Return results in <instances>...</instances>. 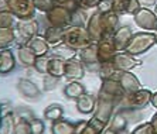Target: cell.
Returning a JSON list of instances; mask_svg holds the SVG:
<instances>
[{
  "instance_id": "1",
  "label": "cell",
  "mask_w": 157,
  "mask_h": 134,
  "mask_svg": "<svg viewBox=\"0 0 157 134\" xmlns=\"http://www.w3.org/2000/svg\"><path fill=\"white\" fill-rule=\"evenodd\" d=\"M62 43H65L67 45H70L74 50L81 51L82 48L88 47L94 41H92L91 35H89L85 25L71 24L64 28V40H62Z\"/></svg>"
},
{
  "instance_id": "2",
  "label": "cell",
  "mask_w": 157,
  "mask_h": 134,
  "mask_svg": "<svg viewBox=\"0 0 157 134\" xmlns=\"http://www.w3.org/2000/svg\"><path fill=\"white\" fill-rule=\"evenodd\" d=\"M153 45H156V33H153V31H140V33L133 34L130 43L126 48V52L135 55V57H139V55L147 52Z\"/></svg>"
},
{
  "instance_id": "3",
  "label": "cell",
  "mask_w": 157,
  "mask_h": 134,
  "mask_svg": "<svg viewBox=\"0 0 157 134\" xmlns=\"http://www.w3.org/2000/svg\"><path fill=\"white\" fill-rule=\"evenodd\" d=\"M151 96H153L151 91L140 87L137 91L126 92L124 96L122 98L119 106H122V109H130V110L142 109V107H146L149 103H151Z\"/></svg>"
},
{
  "instance_id": "4",
  "label": "cell",
  "mask_w": 157,
  "mask_h": 134,
  "mask_svg": "<svg viewBox=\"0 0 157 134\" xmlns=\"http://www.w3.org/2000/svg\"><path fill=\"white\" fill-rule=\"evenodd\" d=\"M16 31V43L18 47L27 45L31 38L38 34V21L36 18H27V20H18L14 27Z\"/></svg>"
},
{
  "instance_id": "5",
  "label": "cell",
  "mask_w": 157,
  "mask_h": 134,
  "mask_svg": "<svg viewBox=\"0 0 157 134\" xmlns=\"http://www.w3.org/2000/svg\"><path fill=\"white\" fill-rule=\"evenodd\" d=\"M124 93L126 92L117 79H103L98 96H102V98L115 102L116 105H121V100L124 96Z\"/></svg>"
},
{
  "instance_id": "6",
  "label": "cell",
  "mask_w": 157,
  "mask_h": 134,
  "mask_svg": "<svg viewBox=\"0 0 157 134\" xmlns=\"http://www.w3.org/2000/svg\"><path fill=\"white\" fill-rule=\"evenodd\" d=\"M9 10L17 17V20L34 18L36 14V4L34 0H7Z\"/></svg>"
},
{
  "instance_id": "7",
  "label": "cell",
  "mask_w": 157,
  "mask_h": 134,
  "mask_svg": "<svg viewBox=\"0 0 157 134\" xmlns=\"http://www.w3.org/2000/svg\"><path fill=\"white\" fill-rule=\"evenodd\" d=\"M78 57H79V61L84 64L85 69H88L89 72H99L101 62L98 59V45H96V43H92L88 47L82 48L78 52Z\"/></svg>"
},
{
  "instance_id": "8",
  "label": "cell",
  "mask_w": 157,
  "mask_h": 134,
  "mask_svg": "<svg viewBox=\"0 0 157 134\" xmlns=\"http://www.w3.org/2000/svg\"><path fill=\"white\" fill-rule=\"evenodd\" d=\"M116 103L106 98H102V96H98L96 98V109L94 112V119H96L98 121H101L102 124L108 126L110 121V119L113 117V112L115 107H116Z\"/></svg>"
},
{
  "instance_id": "9",
  "label": "cell",
  "mask_w": 157,
  "mask_h": 134,
  "mask_svg": "<svg viewBox=\"0 0 157 134\" xmlns=\"http://www.w3.org/2000/svg\"><path fill=\"white\" fill-rule=\"evenodd\" d=\"M71 13H72V11L65 7L54 6L48 13H45V18H47V21L50 23V25L65 28V27L71 25Z\"/></svg>"
},
{
  "instance_id": "10",
  "label": "cell",
  "mask_w": 157,
  "mask_h": 134,
  "mask_svg": "<svg viewBox=\"0 0 157 134\" xmlns=\"http://www.w3.org/2000/svg\"><path fill=\"white\" fill-rule=\"evenodd\" d=\"M85 27H86L88 33H89V35H91L94 43H98V41L106 38L105 27H103V20H102V13H99L98 10H96L95 13H92L91 17L88 18V23Z\"/></svg>"
},
{
  "instance_id": "11",
  "label": "cell",
  "mask_w": 157,
  "mask_h": 134,
  "mask_svg": "<svg viewBox=\"0 0 157 134\" xmlns=\"http://www.w3.org/2000/svg\"><path fill=\"white\" fill-rule=\"evenodd\" d=\"M135 23L144 31H156L157 28V16L149 7H142L135 16Z\"/></svg>"
},
{
  "instance_id": "12",
  "label": "cell",
  "mask_w": 157,
  "mask_h": 134,
  "mask_svg": "<svg viewBox=\"0 0 157 134\" xmlns=\"http://www.w3.org/2000/svg\"><path fill=\"white\" fill-rule=\"evenodd\" d=\"M96 45H98V59L101 64L113 61V58L119 52L116 48V44L113 41V37H106L103 40L98 41Z\"/></svg>"
},
{
  "instance_id": "13",
  "label": "cell",
  "mask_w": 157,
  "mask_h": 134,
  "mask_svg": "<svg viewBox=\"0 0 157 134\" xmlns=\"http://www.w3.org/2000/svg\"><path fill=\"white\" fill-rule=\"evenodd\" d=\"M113 65L116 66L117 71H132L136 66L142 65V61L126 51H119L113 58Z\"/></svg>"
},
{
  "instance_id": "14",
  "label": "cell",
  "mask_w": 157,
  "mask_h": 134,
  "mask_svg": "<svg viewBox=\"0 0 157 134\" xmlns=\"http://www.w3.org/2000/svg\"><path fill=\"white\" fill-rule=\"evenodd\" d=\"M116 79L121 82L124 92H133V91H137V89L142 87V84H140L139 78H137L135 73H132L130 71H119Z\"/></svg>"
},
{
  "instance_id": "15",
  "label": "cell",
  "mask_w": 157,
  "mask_h": 134,
  "mask_svg": "<svg viewBox=\"0 0 157 134\" xmlns=\"http://www.w3.org/2000/svg\"><path fill=\"white\" fill-rule=\"evenodd\" d=\"M17 91L20 92V95H21V96H24L26 99H30V100L38 99L41 96L40 87L37 86L34 82H31L30 79H18V82H17Z\"/></svg>"
},
{
  "instance_id": "16",
  "label": "cell",
  "mask_w": 157,
  "mask_h": 134,
  "mask_svg": "<svg viewBox=\"0 0 157 134\" xmlns=\"http://www.w3.org/2000/svg\"><path fill=\"white\" fill-rule=\"evenodd\" d=\"M85 75V66L79 59H70L65 62V78L68 80H79Z\"/></svg>"
},
{
  "instance_id": "17",
  "label": "cell",
  "mask_w": 157,
  "mask_h": 134,
  "mask_svg": "<svg viewBox=\"0 0 157 134\" xmlns=\"http://www.w3.org/2000/svg\"><path fill=\"white\" fill-rule=\"evenodd\" d=\"M133 34L135 33H133V30H132L130 25H122V27L117 28V31L113 35V41H115V44H116L117 51H126Z\"/></svg>"
},
{
  "instance_id": "18",
  "label": "cell",
  "mask_w": 157,
  "mask_h": 134,
  "mask_svg": "<svg viewBox=\"0 0 157 134\" xmlns=\"http://www.w3.org/2000/svg\"><path fill=\"white\" fill-rule=\"evenodd\" d=\"M16 66V58L14 54L10 48H2L0 52V72L2 75L10 73Z\"/></svg>"
},
{
  "instance_id": "19",
  "label": "cell",
  "mask_w": 157,
  "mask_h": 134,
  "mask_svg": "<svg viewBox=\"0 0 157 134\" xmlns=\"http://www.w3.org/2000/svg\"><path fill=\"white\" fill-rule=\"evenodd\" d=\"M96 109V98L89 93H84L77 99V110L82 114H91Z\"/></svg>"
},
{
  "instance_id": "20",
  "label": "cell",
  "mask_w": 157,
  "mask_h": 134,
  "mask_svg": "<svg viewBox=\"0 0 157 134\" xmlns=\"http://www.w3.org/2000/svg\"><path fill=\"white\" fill-rule=\"evenodd\" d=\"M102 20H103L106 37H113L115 33L117 31V28H119V14L115 13V11L102 13Z\"/></svg>"
},
{
  "instance_id": "21",
  "label": "cell",
  "mask_w": 157,
  "mask_h": 134,
  "mask_svg": "<svg viewBox=\"0 0 157 134\" xmlns=\"http://www.w3.org/2000/svg\"><path fill=\"white\" fill-rule=\"evenodd\" d=\"M17 58H18V62L23 66L30 68V66H34L38 57L34 54V51L29 45H21V47L17 48Z\"/></svg>"
},
{
  "instance_id": "22",
  "label": "cell",
  "mask_w": 157,
  "mask_h": 134,
  "mask_svg": "<svg viewBox=\"0 0 157 134\" xmlns=\"http://www.w3.org/2000/svg\"><path fill=\"white\" fill-rule=\"evenodd\" d=\"M51 134H77V126L70 120H57V121H52Z\"/></svg>"
},
{
  "instance_id": "23",
  "label": "cell",
  "mask_w": 157,
  "mask_h": 134,
  "mask_svg": "<svg viewBox=\"0 0 157 134\" xmlns=\"http://www.w3.org/2000/svg\"><path fill=\"white\" fill-rule=\"evenodd\" d=\"M14 113L10 110H6V106H3L2 112V126H0V134H14Z\"/></svg>"
},
{
  "instance_id": "24",
  "label": "cell",
  "mask_w": 157,
  "mask_h": 134,
  "mask_svg": "<svg viewBox=\"0 0 157 134\" xmlns=\"http://www.w3.org/2000/svg\"><path fill=\"white\" fill-rule=\"evenodd\" d=\"M27 45L34 51V54L37 57H44V55H47L50 52V44L44 37H34L27 43Z\"/></svg>"
},
{
  "instance_id": "25",
  "label": "cell",
  "mask_w": 157,
  "mask_h": 134,
  "mask_svg": "<svg viewBox=\"0 0 157 134\" xmlns=\"http://www.w3.org/2000/svg\"><path fill=\"white\" fill-rule=\"evenodd\" d=\"M78 52H79V51L71 48L70 45H67L65 43L57 44V45H54V47H52V55H55V57H59V58L65 59V61L74 59L75 57H77Z\"/></svg>"
},
{
  "instance_id": "26",
  "label": "cell",
  "mask_w": 157,
  "mask_h": 134,
  "mask_svg": "<svg viewBox=\"0 0 157 134\" xmlns=\"http://www.w3.org/2000/svg\"><path fill=\"white\" fill-rule=\"evenodd\" d=\"M65 59L51 55V59L48 64V73L52 76H57V78H62L65 75Z\"/></svg>"
},
{
  "instance_id": "27",
  "label": "cell",
  "mask_w": 157,
  "mask_h": 134,
  "mask_svg": "<svg viewBox=\"0 0 157 134\" xmlns=\"http://www.w3.org/2000/svg\"><path fill=\"white\" fill-rule=\"evenodd\" d=\"M44 38L48 41L50 45H57V44H61L64 40V28L62 27H55V25H50L45 33H44Z\"/></svg>"
},
{
  "instance_id": "28",
  "label": "cell",
  "mask_w": 157,
  "mask_h": 134,
  "mask_svg": "<svg viewBox=\"0 0 157 134\" xmlns=\"http://www.w3.org/2000/svg\"><path fill=\"white\" fill-rule=\"evenodd\" d=\"M84 93H85V86L78 80H71L70 84L64 87V96L68 99H75L77 100Z\"/></svg>"
},
{
  "instance_id": "29",
  "label": "cell",
  "mask_w": 157,
  "mask_h": 134,
  "mask_svg": "<svg viewBox=\"0 0 157 134\" xmlns=\"http://www.w3.org/2000/svg\"><path fill=\"white\" fill-rule=\"evenodd\" d=\"M99 76L101 79H116L117 73L119 71L116 69V66L113 65V61H109V62H103L101 64V69H99Z\"/></svg>"
},
{
  "instance_id": "30",
  "label": "cell",
  "mask_w": 157,
  "mask_h": 134,
  "mask_svg": "<svg viewBox=\"0 0 157 134\" xmlns=\"http://www.w3.org/2000/svg\"><path fill=\"white\" fill-rule=\"evenodd\" d=\"M128 123H129L128 117L124 116L123 112L121 110V112H117L116 114H113L112 121H110V127H112V128H115V130H116L119 134H122V133H124V131H126Z\"/></svg>"
},
{
  "instance_id": "31",
  "label": "cell",
  "mask_w": 157,
  "mask_h": 134,
  "mask_svg": "<svg viewBox=\"0 0 157 134\" xmlns=\"http://www.w3.org/2000/svg\"><path fill=\"white\" fill-rule=\"evenodd\" d=\"M64 116V109H62L59 105L57 103H52L44 110V117L50 121H57V120H61Z\"/></svg>"
},
{
  "instance_id": "32",
  "label": "cell",
  "mask_w": 157,
  "mask_h": 134,
  "mask_svg": "<svg viewBox=\"0 0 157 134\" xmlns=\"http://www.w3.org/2000/svg\"><path fill=\"white\" fill-rule=\"evenodd\" d=\"M16 43L14 28H0V48H9Z\"/></svg>"
},
{
  "instance_id": "33",
  "label": "cell",
  "mask_w": 157,
  "mask_h": 134,
  "mask_svg": "<svg viewBox=\"0 0 157 134\" xmlns=\"http://www.w3.org/2000/svg\"><path fill=\"white\" fill-rule=\"evenodd\" d=\"M16 18L10 10H0V28H14Z\"/></svg>"
},
{
  "instance_id": "34",
  "label": "cell",
  "mask_w": 157,
  "mask_h": 134,
  "mask_svg": "<svg viewBox=\"0 0 157 134\" xmlns=\"http://www.w3.org/2000/svg\"><path fill=\"white\" fill-rule=\"evenodd\" d=\"M86 9L84 7H78L71 13V24L72 25H86L88 18H86Z\"/></svg>"
},
{
  "instance_id": "35",
  "label": "cell",
  "mask_w": 157,
  "mask_h": 134,
  "mask_svg": "<svg viewBox=\"0 0 157 134\" xmlns=\"http://www.w3.org/2000/svg\"><path fill=\"white\" fill-rule=\"evenodd\" d=\"M14 134H33L31 131V124L30 120L27 119H18V121H16V127H14Z\"/></svg>"
},
{
  "instance_id": "36",
  "label": "cell",
  "mask_w": 157,
  "mask_h": 134,
  "mask_svg": "<svg viewBox=\"0 0 157 134\" xmlns=\"http://www.w3.org/2000/svg\"><path fill=\"white\" fill-rule=\"evenodd\" d=\"M50 59H51V57H48V55L38 57L33 68L36 69L38 73H44V75H45V73H48V64H50Z\"/></svg>"
},
{
  "instance_id": "37",
  "label": "cell",
  "mask_w": 157,
  "mask_h": 134,
  "mask_svg": "<svg viewBox=\"0 0 157 134\" xmlns=\"http://www.w3.org/2000/svg\"><path fill=\"white\" fill-rule=\"evenodd\" d=\"M58 82H59V78L52 76V75H50V73H45V75H44V79H43V91L44 92L52 91L54 87H57Z\"/></svg>"
},
{
  "instance_id": "38",
  "label": "cell",
  "mask_w": 157,
  "mask_h": 134,
  "mask_svg": "<svg viewBox=\"0 0 157 134\" xmlns=\"http://www.w3.org/2000/svg\"><path fill=\"white\" fill-rule=\"evenodd\" d=\"M34 4H36L37 10L43 11V13H48L55 6L54 0H34Z\"/></svg>"
},
{
  "instance_id": "39",
  "label": "cell",
  "mask_w": 157,
  "mask_h": 134,
  "mask_svg": "<svg viewBox=\"0 0 157 134\" xmlns=\"http://www.w3.org/2000/svg\"><path fill=\"white\" fill-rule=\"evenodd\" d=\"M54 3H55V6H61V7H65L71 11L81 7L78 0H54Z\"/></svg>"
},
{
  "instance_id": "40",
  "label": "cell",
  "mask_w": 157,
  "mask_h": 134,
  "mask_svg": "<svg viewBox=\"0 0 157 134\" xmlns=\"http://www.w3.org/2000/svg\"><path fill=\"white\" fill-rule=\"evenodd\" d=\"M126 6L128 0H112V10L117 14H126Z\"/></svg>"
},
{
  "instance_id": "41",
  "label": "cell",
  "mask_w": 157,
  "mask_h": 134,
  "mask_svg": "<svg viewBox=\"0 0 157 134\" xmlns=\"http://www.w3.org/2000/svg\"><path fill=\"white\" fill-rule=\"evenodd\" d=\"M130 134H154V131H153V127H151L150 121H147V123L144 121V123L136 126V128Z\"/></svg>"
},
{
  "instance_id": "42",
  "label": "cell",
  "mask_w": 157,
  "mask_h": 134,
  "mask_svg": "<svg viewBox=\"0 0 157 134\" xmlns=\"http://www.w3.org/2000/svg\"><path fill=\"white\" fill-rule=\"evenodd\" d=\"M30 124H31V131H33V134H43L44 130H45V124H44V121L40 119H36V117H34V119L30 121Z\"/></svg>"
},
{
  "instance_id": "43",
  "label": "cell",
  "mask_w": 157,
  "mask_h": 134,
  "mask_svg": "<svg viewBox=\"0 0 157 134\" xmlns=\"http://www.w3.org/2000/svg\"><path fill=\"white\" fill-rule=\"evenodd\" d=\"M142 9V3L139 0H128V6H126V14L135 16L137 11Z\"/></svg>"
},
{
  "instance_id": "44",
  "label": "cell",
  "mask_w": 157,
  "mask_h": 134,
  "mask_svg": "<svg viewBox=\"0 0 157 134\" xmlns=\"http://www.w3.org/2000/svg\"><path fill=\"white\" fill-rule=\"evenodd\" d=\"M96 10L99 13H108V11H113L112 10V0H101V3L98 4Z\"/></svg>"
},
{
  "instance_id": "45",
  "label": "cell",
  "mask_w": 157,
  "mask_h": 134,
  "mask_svg": "<svg viewBox=\"0 0 157 134\" xmlns=\"http://www.w3.org/2000/svg\"><path fill=\"white\" fill-rule=\"evenodd\" d=\"M79 2V6L84 9H95L98 7V4L101 3V0H78Z\"/></svg>"
},
{
  "instance_id": "46",
  "label": "cell",
  "mask_w": 157,
  "mask_h": 134,
  "mask_svg": "<svg viewBox=\"0 0 157 134\" xmlns=\"http://www.w3.org/2000/svg\"><path fill=\"white\" fill-rule=\"evenodd\" d=\"M81 134H101V133H99V131L96 130V128H95L94 126H91V124H89V121H88L86 127H85L84 131H82Z\"/></svg>"
},
{
  "instance_id": "47",
  "label": "cell",
  "mask_w": 157,
  "mask_h": 134,
  "mask_svg": "<svg viewBox=\"0 0 157 134\" xmlns=\"http://www.w3.org/2000/svg\"><path fill=\"white\" fill-rule=\"evenodd\" d=\"M88 121L86 120H81V121H77L75 123V126H77V134H81L82 131H84V128L86 127Z\"/></svg>"
},
{
  "instance_id": "48",
  "label": "cell",
  "mask_w": 157,
  "mask_h": 134,
  "mask_svg": "<svg viewBox=\"0 0 157 134\" xmlns=\"http://www.w3.org/2000/svg\"><path fill=\"white\" fill-rule=\"evenodd\" d=\"M142 3V7H151V6H156L157 4V0H139Z\"/></svg>"
},
{
  "instance_id": "49",
  "label": "cell",
  "mask_w": 157,
  "mask_h": 134,
  "mask_svg": "<svg viewBox=\"0 0 157 134\" xmlns=\"http://www.w3.org/2000/svg\"><path fill=\"white\" fill-rule=\"evenodd\" d=\"M150 124H151V127H153L154 134H157V112L153 114V117H151V120H150Z\"/></svg>"
},
{
  "instance_id": "50",
  "label": "cell",
  "mask_w": 157,
  "mask_h": 134,
  "mask_svg": "<svg viewBox=\"0 0 157 134\" xmlns=\"http://www.w3.org/2000/svg\"><path fill=\"white\" fill-rule=\"evenodd\" d=\"M101 134H119V133H117L115 128H112V127L109 126V127H106V128H105V130H103Z\"/></svg>"
},
{
  "instance_id": "51",
  "label": "cell",
  "mask_w": 157,
  "mask_h": 134,
  "mask_svg": "<svg viewBox=\"0 0 157 134\" xmlns=\"http://www.w3.org/2000/svg\"><path fill=\"white\" fill-rule=\"evenodd\" d=\"M151 106L154 109H157V92H154L153 96H151Z\"/></svg>"
},
{
  "instance_id": "52",
  "label": "cell",
  "mask_w": 157,
  "mask_h": 134,
  "mask_svg": "<svg viewBox=\"0 0 157 134\" xmlns=\"http://www.w3.org/2000/svg\"><path fill=\"white\" fill-rule=\"evenodd\" d=\"M154 13H156V16H157V4H156V9H154Z\"/></svg>"
},
{
  "instance_id": "53",
  "label": "cell",
  "mask_w": 157,
  "mask_h": 134,
  "mask_svg": "<svg viewBox=\"0 0 157 134\" xmlns=\"http://www.w3.org/2000/svg\"><path fill=\"white\" fill-rule=\"evenodd\" d=\"M156 45H157V31H156Z\"/></svg>"
},
{
  "instance_id": "54",
  "label": "cell",
  "mask_w": 157,
  "mask_h": 134,
  "mask_svg": "<svg viewBox=\"0 0 157 134\" xmlns=\"http://www.w3.org/2000/svg\"><path fill=\"white\" fill-rule=\"evenodd\" d=\"M156 31H157V28H156Z\"/></svg>"
}]
</instances>
